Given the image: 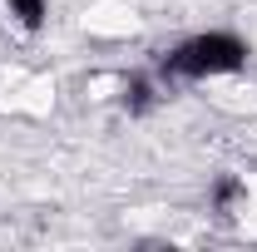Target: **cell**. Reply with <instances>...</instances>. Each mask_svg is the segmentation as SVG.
<instances>
[{
	"label": "cell",
	"mask_w": 257,
	"mask_h": 252,
	"mask_svg": "<svg viewBox=\"0 0 257 252\" xmlns=\"http://www.w3.org/2000/svg\"><path fill=\"white\" fill-rule=\"evenodd\" d=\"M237 64H242V45L232 35H203V40L183 45L168 60V69H178V74H213V69H237Z\"/></svg>",
	"instance_id": "obj_1"
},
{
	"label": "cell",
	"mask_w": 257,
	"mask_h": 252,
	"mask_svg": "<svg viewBox=\"0 0 257 252\" xmlns=\"http://www.w3.org/2000/svg\"><path fill=\"white\" fill-rule=\"evenodd\" d=\"M15 10H20L25 25H40V20H45V0H15Z\"/></svg>",
	"instance_id": "obj_2"
}]
</instances>
